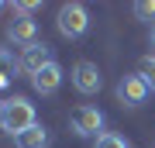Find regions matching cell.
Segmentation results:
<instances>
[{"mask_svg": "<svg viewBox=\"0 0 155 148\" xmlns=\"http://www.w3.org/2000/svg\"><path fill=\"white\" fill-rule=\"evenodd\" d=\"M31 124H38L35 104H31L28 97H11V100H7V107H4V131L17 138L21 131H28Z\"/></svg>", "mask_w": 155, "mask_h": 148, "instance_id": "1", "label": "cell"}, {"mask_svg": "<svg viewBox=\"0 0 155 148\" xmlns=\"http://www.w3.org/2000/svg\"><path fill=\"white\" fill-rule=\"evenodd\" d=\"M104 124H107V117L97 107H90V104H79V107L69 110V127L79 138H100L104 134Z\"/></svg>", "mask_w": 155, "mask_h": 148, "instance_id": "2", "label": "cell"}, {"mask_svg": "<svg viewBox=\"0 0 155 148\" xmlns=\"http://www.w3.org/2000/svg\"><path fill=\"white\" fill-rule=\"evenodd\" d=\"M55 24H59L62 38H83V35L90 31V11L83 4H62Z\"/></svg>", "mask_w": 155, "mask_h": 148, "instance_id": "3", "label": "cell"}, {"mask_svg": "<svg viewBox=\"0 0 155 148\" xmlns=\"http://www.w3.org/2000/svg\"><path fill=\"white\" fill-rule=\"evenodd\" d=\"M69 79H72V86H76V93H83V97H93V93H100V86H104L100 66L90 62V59H79L76 66H72Z\"/></svg>", "mask_w": 155, "mask_h": 148, "instance_id": "4", "label": "cell"}, {"mask_svg": "<svg viewBox=\"0 0 155 148\" xmlns=\"http://www.w3.org/2000/svg\"><path fill=\"white\" fill-rule=\"evenodd\" d=\"M114 93H117V100H121L124 107H141L152 90H148V83H145L138 72H131V76H121V83H117Z\"/></svg>", "mask_w": 155, "mask_h": 148, "instance_id": "5", "label": "cell"}, {"mask_svg": "<svg viewBox=\"0 0 155 148\" xmlns=\"http://www.w3.org/2000/svg\"><path fill=\"white\" fill-rule=\"evenodd\" d=\"M48 62H52V48H48L45 41H38V45H31V48L21 52V59H17V72L28 76V79H35Z\"/></svg>", "mask_w": 155, "mask_h": 148, "instance_id": "6", "label": "cell"}, {"mask_svg": "<svg viewBox=\"0 0 155 148\" xmlns=\"http://www.w3.org/2000/svg\"><path fill=\"white\" fill-rule=\"evenodd\" d=\"M7 38H11L14 45L31 48V45H38V24H35L31 17H14V21L7 24Z\"/></svg>", "mask_w": 155, "mask_h": 148, "instance_id": "7", "label": "cell"}, {"mask_svg": "<svg viewBox=\"0 0 155 148\" xmlns=\"http://www.w3.org/2000/svg\"><path fill=\"white\" fill-rule=\"evenodd\" d=\"M62 76H66V72H62V66H59L55 59H52L48 66H45V69L38 72V76L31 79V86H35V93H41V97H52V93H55V90L62 86Z\"/></svg>", "mask_w": 155, "mask_h": 148, "instance_id": "8", "label": "cell"}, {"mask_svg": "<svg viewBox=\"0 0 155 148\" xmlns=\"http://www.w3.org/2000/svg\"><path fill=\"white\" fill-rule=\"evenodd\" d=\"M17 148H48V127L45 124H31L28 131H21L14 138Z\"/></svg>", "mask_w": 155, "mask_h": 148, "instance_id": "9", "label": "cell"}, {"mask_svg": "<svg viewBox=\"0 0 155 148\" xmlns=\"http://www.w3.org/2000/svg\"><path fill=\"white\" fill-rule=\"evenodd\" d=\"M93 148H131V141H127L124 134H114V131H104L93 141Z\"/></svg>", "mask_w": 155, "mask_h": 148, "instance_id": "10", "label": "cell"}, {"mask_svg": "<svg viewBox=\"0 0 155 148\" xmlns=\"http://www.w3.org/2000/svg\"><path fill=\"white\" fill-rule=\"evenodd\" d=\"M138 76L148 83V90L155 93V55H145L141 59V66H138Z\"/></svg>", "mask_w": 155, "mask_h": 148, "instance_id": "11", "label": "cell"}, {"mask_svg": "<svg viewBox=\"0 0 155 148\" xmlns=\"http://www.w3.org/2000/svg\"><path fill=\"white\" fill-rule=\"evenodd\" d=\"M17 72V62H14V55L7 52V48H0V86L7 83V76H14Z\"/></svg>", "mask_w": 155, "mask_h": 148, "instance_id": "12", "label": "cell"}, {"mask_svg": "<svg viewBox=\"0 0 155 148\" xmlns=\"http://www.w3.org/2000/svg\"><path fill=\"white\" fill-rule=\"evenodd\" d=\"M134 14H138L141 21H152L155 24V0H138V4H134Z\"/></svg>", "mask_w": 155, "mask_h": 148, "instance_id": "13", "label": "cell"}, {"mask_svg": "<svg viewBox=\"0 0 155 148\" xmlns=\"http://www.w3.org/2000/svg\"><path fill=\"white\" fill-rule=\"evenodd\" d=\"M38 0H17V4H14V14L17 17H28V14H35V11H38Z\"/></svg>", "mask_w": 155, "mask_h": 148, "instance_id": "14", "label": "cell"}, {"mask_svg": "<svg viewBox=\"0 0 155 148\" xmlns=\"http://www.w3.org/2000/svg\"><path fill=\"white\" fill-rule=\"evenodd\" d=\"M4 107H7V100H0V131H4Z\"/></svg>", "mask_w": 155, "mask_h": 148, "instance_id": "15", "label": "cell"}, {"mask_svg": "<svg viewBox=\"0 0 155 148\" xmlns=\"http://www.w3.org/2000/svg\"><path fill=\"white\" fill-rule=\"evenodd\" d=\"M148 41H152V48H155V24H152V35H148Z\"/></svg>", "mask_w": 155, "mask_h": 148, "instance_id": "16", "label": "cell"}, {"mask_svg": "<svg viewBox=\"0 0 155 148\" xmlns=\"http://www.w3.org/2000/svg\"><path fill=\"white\" fill-rule=\"evenodd\" d=\"M0 11H4V4H0Z\"/></svg>", "mask_w": 155, "mask_h": 148, "instance_id": "17", "label": "cell"}]
</instances>
